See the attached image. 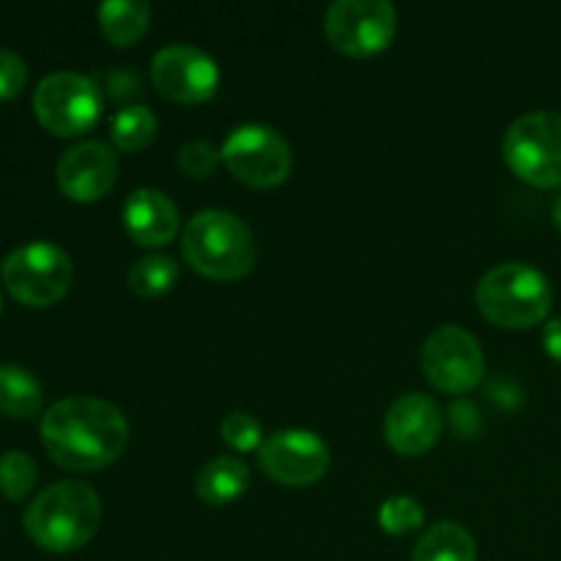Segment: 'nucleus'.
<instances>
[{
    "label": "nucleus",
    "instance_id": "423d86ee",
    "mask_svg": "<svg viewBox=\"0 0 561 561\" xmlns=\"http://www.w3.org/2000/svg\"><path fill=\"white\" fill-rule=\"evenodd\" d=\"M504 162L529 184L561 186V113L531 110L507 126L502 140Z\"/></svg>",
    "mask_w": 561,
    "mask_h": 561
},
{
    "label": "nucleus",
    "instance_id": "2eb2a0df",
    "mask_svg": "<svg viewBox=\"0 0 561 561\" xmlns=\"http://www.w3.org/2000/svg\"><path fill=\"white\" fill-rule=\"evenodd\" d=\"M124 228L137 244L162 247L179 233V206L157 186H137L124 201Z\"/></svg>",
    "mask_w": 561,
    "mask_h": 561
},
{
    "label": "nucleus",
    "instance_id": "4be33fe9",
    "mask_svg": "<svg viewBox=\"0 0 561 561\" xmlns=\"http://www.w3.org/2000/svg\"><path fill=\"white\" fill-rule=\"evenodd\" d=\"M36 460L22 449H9L0 455V493L11 502H22L36 485Z\"/></svg>",
    "mask_w": 561,
    "mask_h": 561
},
{
    "label": "nucleus",
    "instance_id": "ddd939ff",
    "mask_svg": "<svg viewBox=\"0 0 561 561\" xmlns=\"http://www.w3.org/2000/svg\"><path fill=\"white\" fill-rule=\"evenodd\" d=\"M60 192L77 203H93L107 195L118 179V153L102 140H82L66 148L55 164Z\"/></svg>",
    "mask_w": 561,
    "mask_h": 561
},
{
    "label": "nucleus",
    "instance_id": "a878e982",
    "mask_svg": "<svg viewBox=\"0 0 561 561\" xmlns=\"http://www.w3.org/2000/svg\"><path fill=\"white\" fill-rule=\"evenodd\" d=\"M27 82V64L20 53L0 47V99L20 96Z\"/></svg>",
    "mask_w": 561,
    "mask_h": 561
},
{
    "label": "nucleus",
    "instance_id": "5701e85b",
    "mask_svg": "<svg viewBox=\"0 0 561 561\" xmlns=\"http://www.w3.org/2000/svg\"><path fill=\"white\" fill-rule=\"evenodd\" d=\"M378 524L387 535H409L425 524V510L414 496H389L378 507Z\"/></svg>",
    "mask_w": 561,
    "mask_h": 561
},
{
    "label": "nucleus",
    "instance_id": "4468645a",
    "mask_svg": "<svg viewBox=\"0 0 561 561\" xmlns=\"http://www.w3.org/2000/svg\"><path fill=\"white\" fill-rule=\"evenodd\" d=\"M442 436V409L425 392L400 394L383 416V438L400 455H422Z\"/></svg>",
    "mask_w": 561,
    "mask_h": 561
},
{
    "label": "nucleus",
    "instance_id": "a211bd4d",
    "mask_svg": "<svg viewBox=\"0 0 561 561\" xmlns=\"http://www.w3.org/2000/svg\"><path fill=\"white\" fill-rule=\"evenodd\" d=\"M151 25V5L146 0H102L99 27L118 47H129Z\"/></svg>",
    "mask_w": 561,
    "mask_h": 561
},
{
    "label": "nucleus",
    "instance_id": "f8f14e48",
    "mask_svg": "<svg viewBox=\"0 0 561 561\" xmlns=\"http://www.w3.org/2000/svg\"><path fill=\"white\" fill-rule=\"evenodd\" d=\"M257 463L283 485H312L329 469V447L312 431L288 427L263 438L257 449Z\"/></svg>",
    "mask_w": 561,
    "mask_h": 561
},
{
    "label": "nucleus",
    "instance_id": "6ab92c4d",
    "mask_svg": "<svg viewBox=\"0 0 561 561\" xmlns=\"http://www.w3.org/2000/svg\"><path fill=\"white\" fill-rule=\"evenodd\" d=\"M44 403V387L27 367L0 365V411L16 420L33 416Z\"/></svg>",
    "mask_w": 561,
    "mask_h": 561
},
{
    "label": "nucleus",
    "instance_id": "b1692460",
    "mask_svg": "<svg viewBox=\"0 0 561 561\" xmlns=\"http://www.w3.org/2000/svg\"><path fill=\"white\" fill-rule=\"evenodd\" d=\"M219 433H222L225 442L230 444L239 453H250V449H261L263 444V427L250 411H233L222 420L219 425Z\"/></svg>",
    "mask_w": 561,
    "mask_h": 561
},
{
    "label": "nucleus",
    "instance_id": "393cba45",
    "mask_svg": "<svg viewBox=\"0 0 561 561\" xmlns=\"http://www.w3.org/2000/svg\"><path fill=\"white\" fill-rule=\"evenodd\" d=\"M219 159H222V153L208 140H190L179 148V168L186 175H192V179H206V175H211Z\"/></svg>",
    "mask_w": 561,
    "mask_h": 561
},
{
    "label": "nucleus",
    "instance_id": "1a4fd4ad",
    "mask_svg": "<svg viewBox=\"0 0 561 561\" xmlns=\"http://www.w3.org/2000/svg\"><path fill=\"white\" fill-rule=\"evenodd\" d=\"M420 362L427 381L449 394H463L474 389L485 373V354H482L480 340L458 323H444L433 329L422 343Z\"/></svg>",
    "mask_w": 561,
    "mask_h": 561
},
{
    "label": "nucleus",
    "instance_id": "f03ea898",
    "mask_svg": "<svg viewBox=\"0 0 561 561\" xmlns=\"http://www.w3.org/2000/svg\"><path fill=\"white\" fill-rule=\"evenodd\" d=\"M22 524L38 548L53 553H71L96 535L102 524V499L88 482H53L27 504Z\"/></svg>",
    "mask_w": 561,
    "mask_h": 561
},
{
    "label": "nucleus",
    "instance_id": "cd10ccee",
    "mask_svg": "<svg viewBox=\"0 0 561 561\" xmlns=\"http://www.w3.org/2000/svg\"><path fill=\"white\" fill-rule=\"evenodd\" d=\"M551 211H553V222H557V228L561 230V192L557 195V201H553Z\"/></svg>",
    "mask_w": 561,
    "mask_h": 561
},
{
    "label": "nucleus",
    "instance_id": "412c9836",
    "mask_svg": "<svg viewBox=\"0 0 561 561\" xmlns=\"http://www.w3.org/2000/svg\"><path fill=\"white\" fill-rule=\"evenodd\" d=\"M175 279H179V263L170 255H162V252H151V255L137 257L135 266L126 274L129 288L135 290L137 296H146V299L162 296L164 290L173 288Z\"/></svg>",
    "mask_w": 561,
    "mask_h": 561
},
{
    "label": "nucleus",
    "instance_id": "c85d7f7f",
    "mask_svg": "<svg viewBox=\"0 0 561 561\" xmlns=\"http://www.w3.org/2000/svg\"><path fill=\"white\" fill-rule=\"evenodd\" d=\"M0 307H3V290H0Z\"/></svg>",
    "mask_w": 561,
    "mask_h": 561
},
{
    "label": "nucleus",
    "instance_id": "39448f33",
    "mask_svg": "<svg viewBox=\"0 0 561 561\" xmlns=\"http://www.w3.org/2000/svg\"><path fill=\"white\" fill-rule=\"evenodd\" d=\"M0 279L22 305L47 307L69 294L75 283V263L69 252L53 241H27L3 257Z\"/></svg>",
    "mask_w": 561,
    "mask_h": 561
},
{
    "label": "nucleus",
    "instance_id": "dca6fc26",
    "mask_svg": "<svg viewBox=\"0 0 561 561\" xmlns=\"http://www.w3.org/2000/svg\"><path fill=\"white\" fill-rule=\"evenodd\" d=\"M250 482V466L236 455H217L201 469L195 480L197 496L206 504H230L244 493Z\"/></svg>",
    "mask_w": 561,
    "mask_h": 561
},
{
    "label": "nucleus",
    "instance_id": "f257e3e1",
    "mask_svg": "<svg viewBox=\"0 0 561 561\" xmlns=\"http://www.w3.org/2000/svg\"><path fill=\"white\" fill-rule=\"evenodd\" d=\"M42 444L49 458L71 471H96L115 463L129 444V422L115 403L71 394L42 416Z\"/></svg>",
    "mask_w": 561,
    "mask_h": 561
},
{
    "label": "nucleus",
    "instance_id": "0eeeda50",
    "mask_svg": "<svg viewBox=\"0 0 561 561\" xmlns=\"http://www.w3.org/2000/svg\"><path fill=\"white\" fill-rule=\"evenodd\" d=\"M33 113L38 124L60 137L91 129L102 113V91L82 71H49L33 91Z\"/></svg>",
    "mask_w": 561,
    "mask_h": 561
},
{
    "label": "nucleus",
    "instance_id": "9d476101",
    "mask_svg": "<svg viewBox=\"0 0 561 561\" xmlns=\"http://www.w3.org/2000/svg\"><path fill=\"white\" fill-rule=\"evenodd\" d=\"M398 9L389 0H334L323 14L329 42L345 55L367 58L392 42Z\"/></svg>",
    "mask_w": 561,
    "mask_h": 561
},
{
    "label": "nucleus",
    "instance_id": "7ed1b4c3",
    "mask_svg": "<svg viewBox=\"0 0 561 561\" xmlns=\"http://www.w3.org/2000/svg\"><path fill=\"white\" fill-rule=\"evenodd\" d=\"M181 255L206 277L239 279L255 266L257 244L239 214L203 208L181 230Z\"/></svg>",
    "mask_w": 561,
    "mask_h": 561
},
{
    "label": "nucleus",
    "instance_id": "f3484780",
    "mask_svg": "<svg viewBox=\"0 0 561 561\" xmlns=\"http://www.w3.org/2000/svg\"><path fill=\"white\" fill-rule=\"evenodd\" d=\"M411 561H477V542L458 520H438L416 540Z\"/></svg>",
    "mask_w": 561,
    "mask_h": 561
},
{
    "label": "nucleus",
    "instance_id": "6e6552de",
    "mask_svg": "<svg viewBox=\"0 0 561 561\" xmlns=\"http://www.w3.org/2000/svg\"><path fill=\"white\" fill-rule=\"evenodd\" d=\"M219 153L230 173L250 186L283 184L294 168V151L288 140L274 126L255 124V121L230 129Z\"/></svg>",
    "mask_w": 561,
    "mask_h": 561
},
{
    "label": "nucleus",
    "instance_id": "aec40b11",
    "mask_svg": "<svg viewBox=\"0 0 561 561\" xmlns=\"http://www.w3.org/2000/svg\"><path fill=\"white\" fill-rule=\"evenodd\" d=\"M157 135V115L146 104H124L110 118V140L121 151H140Z\"/></svg>",
    "mask_w": 561,
    "mask_h": 561
},
{
    "label": "nucleus",
    "instance_id": "20e7f679",
    "mask_svg": "<svg viewBox=\"0 0 561 561\" xmlns=\"http://www.w3.org/2000/svg\"><path fill=\"white\" fill-rule=\"evenodd\" d=\"M477 307L504 329H529L551 310V283L540 268L510 261L488 268L477 283Z\"/></svg>",
    "mask_w": 561,
    "mask_h": 561
},
{
    "label": "nucleus",
    "instance_id": "9b49d317",
    "mask_svg": "<svg viewBox=\"0 0 561 561\" xmlns=\"http://www.w3.org/2000/svg\"><path fill=\"white\" fill-rule=\"evenodd\" d=\"M151 80L173 102H203L219 85V66L195 44H164L151 58Z\"/></svg>",
    "mask_w": 561,
    "mask_h": 561
},
{
    "label": "nucleus",
    "instance_id": "bb28decb",
    "mask_svg": "<svg viewBox=\"0 0 561 561\" xmlns=\"http://www.w3.org/2000/svg\"><path fill=\"white\" fill-rule=\"evenodd\" d=\"M542 345H546L548 356L561 365V318H551L542 329Z\"/></svg>",
    "mask_w": 561,
    "mask_h": 561
}]
</instances>
